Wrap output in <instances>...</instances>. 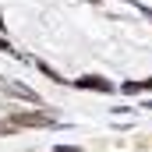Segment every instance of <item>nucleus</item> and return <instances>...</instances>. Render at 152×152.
Listing matches in <instances>:
<instances>
[{
	"mask_svg": "<svg viewBox=\"0 0 152 152\" xmlns=\"http://www.w3.org/2000/svg\"><path fill=\"white\" fill-rule=\"evenodd\" d=\"M78 88H92V92H113V85H110L106 78H99V75H85V78H78Z\"/></svg>",
	"mask_w": 152,
	"mask_h": 152,
	"instance_id": "nucleus-1",
	"label": "nucleus"
},
{
	"mask_svg": "<svg viewBox=\"0 0 152 152\" xmlns=\"http://www.w3.org/2000/svg\"><path fill=\"white\" fill-rule=\"evenodd\" d=\"M14 124H32V127H46V124H53V117H39V113H25V117H18Z\"/></svg>",
	"mask_w": 152,
	"mask_h": 152,
	"instance_id": "nucleus-2",
	"label": "nucleus"
},
{
	"mask_svg": "<svg viewBox=\"0 0 152 152\" xmlns=\"http://www.w3.org/2000/svg\"><path fill=\"white\" fill-rule=\"evenodd\" d=\"M7 92H14V96H21V99H32V103L39 99V96L32 92V88H21V85H7Z\"/></svg>",
	"mask_w": 152,
	"mask_h": 152,
	"instance_id": "nucleus-3",
	"label": "nucleus"
},
{
	"mask_svg": "<svg viewBox=\"0 0 152 152\" xmlns=\"http://www.w3.org/2000/svg\"><path fill=\"white\" fill-rule=\"evenodd\" d=\"M124 92H127V96H134V92H142V85H138V81H127V85H124Z\"/></svg>",
	"mask_w": 152,
	"mask_h": 152,
	"instance_id": "nucleus-4",
	"label": "nucleus"
},
{
	"mask_svg": "<svg viewBox=\"0 0 152 152\" xmlns=\"http://www.w3.org/2000/svg\"><path fill=\"white\" fill-rule=\"evenodd\" d=\"M149 18H152V14H149Z\"/></svg>",
	"mask_w": 152,
	"mask_h": 152,
	"instance_id": "nucleus-5",
	"label": "nucleus"
}]
</instances>
